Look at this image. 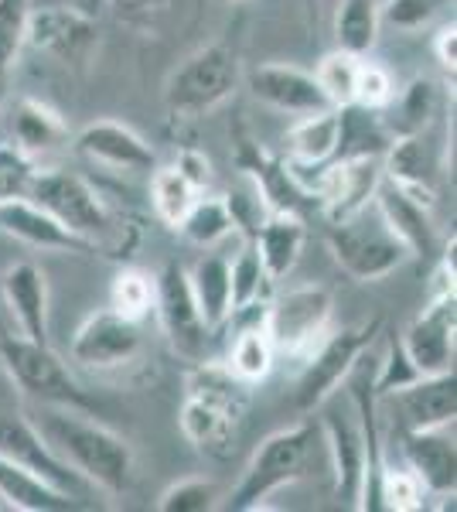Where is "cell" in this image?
Returning a JSON list of instances; mask_svg holds the SVG:
<instances>
[{
	"label": "cell",
	"mask_w": 457,
	"mask_h": 512,
	"mask_svg": "<svg viewBox=\"0 0 457 512\" xmlns=\"http://www.w3.org/2000/svg\"><path fill=\"white\" fill-rule=\"evenodd\" d=\"M35 427L55 458L69 465L86 485L113 495L127 492L134 485V448L116 431L89 417V410L41 403Z\"/></svg>",
	"instance_id": "cell-1"
},
{
	"label": "cell",
	"mask_w": 457,
	"mask_h": 512,
	"mask_svg": "<svg viewBox=\"0 0 457 512\" xmlns=\"http://www.w3.org/2000/svg\"><path fill=\"white\" fill-rule=\"evenodd\" d=\"M243 82V62L232 45H205L191 52L185 62L168 76L164 86V106L174 120H198L219 110Z\"/></svg>",
	"instance_id": "cell-2"
},
{
	"label": "cell",
	"mask_w": 457,
	"mask_h": 512,
	"mask_svg": "<svg viewBox=\"0 0 457 512\" xmlns=\"http://www.w3.org/2000/svg\"><path fill=\"white\" fill-rule=\"evenodd\" d=\"M314 437H318V427L314 424H294L284 427V431H273L260 448L253 451L249 465L243 468V478L232 489L226 509L232 512H253L263 509V502L270 499L273 492L294 485L297 478H304L307 461H311L314 451Z\"/></svg>",
	"instance_id": "cell-3"
},
{
	"label": "cell",
	"mask_w": 457,
	"mask_h": 512,
	"mask_svg": "<svg viewBox=\"0 0 457 512\" xmlns=\"http://www.w3.org/2000/svg\"><path fill=\"white\" fill-rule=\"evenodd\" d=\"M24 198H31L35 205H41L48 216H55L69 233H76L79 239L93 243L96 250H103V246L120 233L106 198L99 195L86 178L76 175V171L38 168Z\"/></svg>",
	"instance_id": "cell-4"
},
{
	"label": "cell",
	"mask_w": 457,
	"mask_h": 512,
	"mask_svg": "<svg viewBox=\"0 0 457 512\" xmlns=\"http://www.w3.org/2000/svg\"><path fill=\"white\" fill-rule=\"evenodd\" d=\"M0 362L7 376L21 386L38 403H55V407L93 410L96 400L76 383L69 366L62 362L48 342H31L24 335H0Z\"/></svg>",
	"instance_id": "cell-5"
},
{
	"label": "cell",
	"mask_w": 457,
	"mask_h": 512,
	"mask_svg": "<svg viewBox=\"0 0 457 512\" xmlns=\"http://www.w3.org/2000/svg\"><path fill=\"white\" fill-rule=\"evenodd\" d=\"M328 246L338 267L359 284H376L410 260V250L389 233L379 212L369 216V209L342 222H328Z\"/></svg>",
	"instance_id": "cell-6"
},
{
	"label": "cell",
	"mask_w": 457,
	"mask_h": 512,
	"mask_svg": "<svg viewBox=\"0 0 457 512\" xmlns=\"http://www.w3.org/2000/svg\"><path fill=\"white\" fill-rule=\"evenodd\" d=\"M382 328L379 318L362 321V325H348L338 332H324V338L304 355V369L297 376L294 386V403L301 414L318 410L324 400L338 393V386L345 383V376L352 373V366L359 362V355L369 349L372 338Z\"/></svg>",
	"instance_id": "cell-7"
},
{
	"label": "cell",
	"mask_w": 457,
	"mask_h": 512,
	"mask_svg": "<svg viewBox=\"0 0 457 512\" xmlns=\"http://www.w3.org/2000/svg\"><path fill=\"white\" fill-rule=\"evenodd\" d=\"M331 311H335V301H331L328 287L304 284L280 294L277 301H267L263 328H267L273 349L304 359L331 328Z\"/></svg>",
	"instance_id": "cell-8"
},
{
	"label": "cell",
	"mask_w": 457,
	"mask_h": 512,
	"mask_svg": "<svg viewBox=\"0 0 457 512\" xmlns=\"http://www.w3.org/2000/svg\"><path fill=\"white\" fill-rule=\"evenodd\" d=\"M154 311L161 321L164 335H168L171 349L188 362L209 359L212 328L198 315V304L188 287V270L178 263H168L161 274L154 277Z\"/></svg>",
	"instance_id": "cell-9"
},
{
	"label": "cell",
	"mask_w": 457,
	"mask_h": 512,
	"mask_svg": "<svg viewBox=\"0 0 457 512\" xmlns=\"http://www.w3.org/2000/svg\"><path fill=\"white\" fill-rule=\"evenodd\" d=\"M24 45L55 59L58 65L82 69L99 48V24L82 7H31Z\"/></svg>",
	"instance_id": "cell-10"
},
{
	"label": "cell",
	"mask_w": 457,
	"mask_h": 512,
	"mask_svg": "<svg viewBox=\"0 0 457 512\" xmlns=\"http://www.w3.org/2000/svg\"><path fill=\"white\" fill-rule=\"evenodd\" d=\"M144 349V332L140 321L116 315L113 308L89 315L72 335V359L86 369H120L130 366Z\"/></svg>",
	"instance_id": "cell-11"
},
{
	"label": "cell",
	"mask_w": 457,
	"mask_h": 512,
	"mask_svg": "<svg viewBox=\"0 0 457 512\" xmlns=\"http://www.w3.org/2000/svg\"><path fill=\"white\" fill-rule=\"evenodd\" d=\"M454 332L457 304L451 297H427V308L403 328L400 342L420 376L454 373Z\"/></svg>",
	"instance_id": "cell-12"
},
{
	"label": "cell",
	"mask_w": 457,
	"mask_h": 512,
	"mask_svg": "<svg viewBox=\"0 0 457 512\" xmlns=\"http://www.w3.org/2000/svg\"><path fill=\"white\" fill-rule=\"evenodd\" d=\"M0 454L18 461L28 472L41 475L45 482H52L55 489L76 495V499H82L86 489H93V485L82 482L69 465H62V461L55 458L52 448L45 444V437L38 434L35 420H28L21 414H0Z\"/></svg>",
	"instance_id": "cell-13"
},
{
	"label": "cell",
	"mask_w": 457,
	"mask_h": 512,
	"mask_svg": "<svg viewBox=\"0 0 457 512\" xmlns=\"http://www.w3.org/2000/svg\"><path fill=\"white\" fill-rule=\"evenodd\" d=\"M246 86L260 103H267L277 113H287V117H311V113L321 110H335L324 99L314 72H304L297 65H284V62L256 65L246 76Z\"/></svg>",
	"instance_id": "cell-14"
},
{
	"label": "cell",
	"mask_w": 457,
	"mask_h": 512,
	"mask_svg": "<svg viewBox=\"0 0 457 512\" xmlns=\"http://www.w3.org/2000/svg\"><path fill=\"white\" fill-rule=\"evenodd\" d=\"M72 147L82 158L106 164L116 171H154L157 151L137 134L134 127L120 120H93L72 137Z\"/></svg>",
	"instance_id": "cell-15"
},
{
	"label": "cell",
	"mask_w": 457,
	"mask_h": 512,
	"mask_svg": "<svg viewBox=\"0 0 457 512\" xmlns=\"http://www.w3.org/2000/svg\"><path fill=\"white\" fill-rule=\"evenodd\" d=\"M437 175H440V158L434 144H430L427 130L423 134L393 137L386 151H382V178L400 185L406 195H413L427 209L437 205Z\"/></svg>",
	"instance_id": "cell-16"
},
{
	"label": "cell",
	"mask_w": 457,
	"mask_h": 512,
	"mask_svg": "<svg viewBox=\"0 0 457 512\" xmlns=\"http://www.w3.org/2000/svg\"><path fill=\"white\" fill-rule=\"evenodd\" d=\"M318 410L321 414V427L318 431L328 441V458H331V472H335V495L348 506H355L359 499V485L365 475V437L359 420L345 410L331 407V400H324Z\"/></svg>",
	"instance_id": "cell-17"
},
{
	"label": "cell",
	"mask_w": 457,
	"mask_h": 512,
	"mask_svg": "<svg viewBox=\"0 0 457 512\" xmlns=\"http://www.w3.org/2000/svg\"><path fill=\"white\" fill-rule=\"evenodd\" d=\"M379 219L386 222V229L410 250V256H434L437 253V229L430 222V209L417 202L413 195H406L400 185H393L389 178H382L372 195Z\"/></svg>",
	"instance_id": "cell-18"
},
{
	"label": "cell",
	"mask_w": 457,
	"mask_h": 512,
	"mask_svg": "<svg viewBox=\"0 0 457 512\" xmlns=\"http://www.w3.org/2000/svg\"><path fill=\"white\" fill-rule=\"evenodd\" d=\"M451 427H434V431H406L403 458L406 468L420 478L427 495H451L457 489V448Z\"/></svg>",
	"instance_id": "cell-19"
},
{
	"label": "cell",
	"mask_w": 457,
	"mask_h": 512,
	"mask_svg": "<svg viewBox=\"0 0 457 512\" xmlns=\"http://www.w3.org/2000/svg\"><path fill=\"white\" fill-rule=\"evenodd\" d=\"M0 233L21 239V243H28V246H38V250L96 253L93 243L69 233L62 222L55 216H48L31 198H7V202H0Z\"/></svg>",
	"instance_id": "cell-20"
},
{
	"label": "cell",
	"mask_w": 457,
	"mask_h": 512,
	"mask_svg": "<svg viewBox=\"0 0 457 512\" xmlns=\"http://www.w3.org/2000/svg\"><path fill=\"white\" fill-rule=\"evenodd\" d=\"M7 311L18 321L21 335L31 342H48V277L35 263H14L0 277Z\"/></svg>",
	"instance_id": "cell-21"
},
{
	"label": "cell",
	"mask_w": 457,
	"mask_h": 512,
	"mask_svg": "<svg viewBox=\"0 0 457 512\" xmlns=\"http://www.w3.org/2000/svg\"><path fill=\"white\" fill-rule=\"evenodd\" d=\"M396 407L403 414L406 431H434V427H454L457 417V390L454 373L420 376L417 383L393 393Z\"/></svg>",
	"instance_id": "cell-22"
},
{
	"label": "cell",
	"mask_w": 457,
	"mask_h": 512,
	"mask_svg": "<svg viewBox=\"0 0 457 512\" xmlns=\"http://www.w3.org/2000/svg\"><path fill=\"white\" fill-rule=\"evenodd\" d=\"M304 239H307V229L301 216H294V212H270V216L253 229L249 243L260 253V263H263V270H267V277L277 284V280H284L290 270L297 267Z\"/></svg>",
	"instance_id": "cell-23"
},
{
	"label": "cell",
	"mask_w": 457,
	"mask_h": 512,
	"mask_svg": "<svg viewBox=\"0 0 457 512\" xmlns=\"http://www.w3.org/2000/svg\"><path fill=\"white\" fill-rule=\"evenodd\" d=\"M11 144L38 161L41 154L69 144V123L62 120V113L55 106L41 103L35 96H21L14 103L11 117Z\"/></svg>",
	"instance_id": "cell-24"
},
{
	"label": "cell",
	"mask_w": 457,
	"mask_h": 512,
	"mask_svg": "<svg viewBox=\"0 0 457 512\" xmlns=\"http://www.w3.org/2000/svg\"><path fill=\"white\" fill-rule=\"evenodd\" d=\"M0 499L7 509L18 512H69L82 506V499L55 489L52 482H45L41 475L28 472L4 454H0Z\"/></svg>",
	"instance_id": "cell-25"
},
{
	"label": "cell",
	"mask_w": 457,
	"mask_h": 512,
	"mask_svg": "<svg viewBox=\"0 0 457 512\" xmlns=\"http://www.w3.org/2000/svg\"><path fill=\"white\" fill-rule=\"evenodd\" d=\"M185 396L219 410L222 417H229L232 424H236L249 410V396L253 393H249L246 379H239L226 362L202 359V362H195V369H191L185 379Z\"/></svg>",
	"instance_id": "cell-26"
},
{
	"label": "cell",
	"mask_w": 457,
	"mask_h": 512,
	"mask_svg": "<svg viewBox=\"0 0 457 512\" xmlns=\"http://www.w3.org/2000/svg\"><path fill=\"white\" fill-rule=\"evenodd\" d=\"M188 287L198 304V315L212 332H219L229 321V260L219 253H205L195 267L188 270Z\"/></svg>",
	"instance_id": "cell-27"
},
{
	"label": "cell",
	"mask_w": 457,
	"mask_h": 512,
	"mask_svg": "<svg viewBox=\"0 0 457 512\" xmlns=\"http://www.w3.org/2000/svg\"><path fill=\"white\" fill-rule=\"evenodd\" d=\"M338 137H342V117L338 110H321L311 117H297L294 127L287 130V161L294 164H324L335 158Z\"/></svg>",
	"instance_id": "cell-28"
},
{
	"label": "cell",
	"mask_w": 457,
	"mask_h": 512,
	"mask_svg": "<svg viewBox=\"0 0 457 512\" xmlns=\"http://www.w3.org/2000/svg\"><path fill=\"white\" fill-rule=\"evenodd\" d=\"M434 117H437V86L430 79L417 76L413 82H406L403 89H396L393 103L382 110L379 120L389 130V137H403V134H423Z\"/></svg>",
	"instance_id": "cell-29"
},
{
	"label": "cell",
	"mask_w": 457,
	"mask_h": 512,
	"mask_svg": "<svg viewBox=\"0 0 457 512\" xmlns=\"http://www.w3.org/2000/svg\"><path fill=\"white\" fill-rule=\"evenodd\" d=\"M379 0H338L335 11V45L365 59L379 41Z\"/></svg>",
	"instance_id": "cell-30"
},
{
	"label": "cell",
	"mask_w": 457,
	"mask_h": 512,
	"mask_svg": "<svg viewBox=\"0 0 457 512\" xmlns=\"http://www.w3.org/2000/svg\"><path fill=\"white\" fill-rule=\"evenodd\" d=\"M232 229H236V222H232L226 198H205V195H198L195 202H191V209L185 212V219L178 222V233L185 236L191 246H202V250L222 243Z\"/></svg>",
	"instance_id": "cell-31"
},
{
	"label": "cell",
	"mask_w": 457,
	"mask_h": 512,
	"mask_svg": "<svg viewBox=\"0 0 457 512\" xmlns=\"http://www.w3.org/2000/svg\"><path fill=\"white\" fill-rule=\"evenodd\" d=\"M273 359H277V349H273L267 328H263V325H249V328H239V335L232 338V349H229L226 366L239 379H246V383L253 386V383H260V379L270 376Z\"/></svg>",
	"instance_id": "cell-32"
},
{
	"label": "cell",
	"mask_w": 457,
	"mask_h": 512,
	"mask_svg": "<svg viewBox=\"0 0 457 512\" xmlns=\"http://www.w3.org/2000/svg\"><path fill=\"white\" fill-rule=\"evenodd\" d=\"M202 195L191 181L181 175L178 168H154L151 175V205L157 212V219L164 222V226L178 229V222L185 219V212L191 209V202Z\"/></svg>",
	"instance_id": "cell-33"
},
{
	"label": "cell",
	"mask_w": 457,
	"mask_h": 512,
	"mask_svg": "<svg viewBox=\"0 0 457 512\" xmlns=\"http://www.w3.org/2000/svg\"><path fill=\"white\" fill-rule=\"evenodd\" d=\"M273 280L267 277L260 263V253H256L253 243H246L239 250L236 260L229 263V315L239 308H249V304H260L267 301V291H270Z\"/></svg>",
	"instance_id": "cell-34"
},
{
	"label": "cell",
	"mask_w": 457,
	"mask_h": 512,
	"mask_svg": "<svg viewBox=\"0 0 457 512\" xmlns=\"http://www.w3.org/2000/svg\"><path fill=\"white\" fill-rule=\"evenodd\" d=\"M31 7V0H0V96L7 93V82L21 62Z\"/></svg>",
	"instance_id": "cell-35"
},
{
	"label": "cell",
	"mask_w": 457,
	"mask_h": 512,
	"mask_svg": "<svg viewBox=\"0 0 457 512\" xmlns=\"http://www.w3.org/2000/svg\"><path fill=\"white\" fill-rule=\"evenodd\" d=\"M359 62H362L359 55L335 48V52L324 55L321 65L314 69V79H318L324 99H328L335 110H342V106L355 103V79H359Z\"/></svg>",
	"instance_id": "cell-36"
},
{
	"label": "cell",
	"mask_w": 457,
	"mask_h": 512,
	"mask_svg": "<svg viewBox=\"0 0 457 512\" xmlns=\"http://www.w3.org/2000/svg\"><path fill=\"white\" fill-rule=\"evenodd\" d=\"M178 424H181V434H185L198 451L219 448V444H226L232 434L229 417H222L219 410L205 407V403L191 400V396H185V403H181Z\"/></svg>",
	"instance_id": "cell-37"
},
{
	"label": "cell",
	"mask_w": 457,
	"mask_h": 512,
	"mask_svg": "<svg viewBox=\"0 0 457 512\" xmlns=\"http://www.w3.org/2000/svg\"><path fill=\"white\" fill-rule=\"evenodd\" d=\"M110 308L123 318L144 321L154 311V277L144 270H120L110 284Z\"/></svg>",
	"instance_id": "cell-38"
},
{
	"label": "cell",
	"mask_w": 457,
	"mask_h": 512,
	"mask_svg": "<svg viewBox=\"0 0 457 512\" xmlns=\"http://www.w3.org/2000/svg\"><path fill=\"white\" fill-rule=\"evenodd\" d=\"M219 485L209 478H181V482L168 485L157 499L161 512H212L219 506Z\"/></svg>",
	"instance_id": "cell-39"
},
{
	"label": "cell",
	"mask_w": 457,
	"mask_h": 512,
	"mask_svg": "<svg viewBox=\"0 0 457 512\" xmlns=\"http://www.w3.org/2000/svg\"><path fill=\"white\" fill-rule=\"evenodd\" d=\"M379 495H382V509L386 512H417L423 509V485L410 468H396V465H382L379 478Z\"/></svg>",
	"instance_id": "cell-40"
},
{
	"label": "cell",
	"mask_w": 457,
	"mask_h": 512,
	"mask_svg": "<svg viewBox=\"0 0 457 512\" xmlns=\"http://www.w3.org/2000/svg\"><path fill=\"white\" fill-rule=\"evenodd\" d=\"M420 379V369L410 362V355H406L403 342L396 335H389V349H386V359L379 362L376 376H372V390H376L379 400H386V396L400 393L403 386L417 383Z\"/></svg>",
	"instance_id": "cell-41"
},
{
	"label": "cell",
	"mask_w": 457,
	"mask_h": 512,
	"mask_svg": "<svg viewBox=\"0 0 457 512\" xmlns=\"http://www.w3.org/2000/svg\"><path fill=\"white\" fill-rule=\"evenodd\" d=\"M396 79L386 65L379 62H359V79H355V106L362 110H372V113H382L396 96Z\"/></svg>",
	"instance_id": "cell-42"
},
{
	"label": "cell",
	"mask_w": 457,
	"mask_h": 512,
	"mask_svg": "<svg viewBox=\"0 0 457 512\" xmlns=\"http://www.w3.org/2000/svg\"><path fill=\"white\" fill-rule=\"evenodd\" d=\"M440 7H444V0H382L379 21L410 35V31L427 28V24L440 14Z\"/></svg>",
	"instance_id": "cell-43"
},
{
	"label": "cell",
	"mask_w": 457,
	"mask_h": 512,
	"mask_svg": "<svg viewBox=\"0 0 457 512\" xmlns=\"http://www.w3.org/2000/svg\"><path fill=\"white\" fill-rule=\"evenodd\" d=\"M38 171V161L18 151L14 144H0V202L24 198L31 188V178Z\"/></svg>",
	"instance_id": "cell-44"
},
{
	"label": "cell",
	"mask_w": 457,
	"mask_h": 512,
	"mask_svg": "<svg viewBox=\"0 0 457 512\" xmlns=\"http://www.w3.org/2000/svg\"><path fill=\"white\" fill-rule=\"evenodd\" d=\"M174 168L185 175L191 185L198 188V192H205V188L212 185V164L205 154H198V151H181L178 154V161H174Z\"/></svg>",
	"instance_id": "cell-45"
},
{
	"label": "cell",
	"mask_w": 457,
	"mask_h": 512,
	"mask_svg": "<svg viewBox=\"0 0 457 512\" xmlns=\"http://www.w3.org/2000/svg\"><path fill=\"white\" fill-rule=\"evenodd\" d=\"M434 59L440 62V69L454 79V72H457V24L454 21H447V24H440V28H437Z\"/></svg>",
	"instance_id": "cell-46"
},
{
	"label": "cell",
	"mask_w": 457,
	"mask_h": 512,
	"mask_svg": "<svg viewBox=\"0 0 457 512\" xmlns=\"http://www.w3.org/2000/svg\"><path fill=\"white\" fill-rule=\"evenodd\" d=\"M168 0H110V7L116 14H151V11H157V7H164Z\"/></svg>",
	"instance_id": "cell-47"
},
{
	"label": "cell",
	"mask_w": 457,
	"mask_h": 512,
	"mask_svg": "<svg viewBox=\"0 0 457 512\" xmlns=\"http://www.w3.org/2000/svg\"><path fill=\"white\" fill-rule=\"evenodd\" d=\"M99 4H103V0H76V7H82V11H89V14H93Z\"/></svg>",
	"instance_id": "cell-48"
},
{
	"label": "cell",
	"mask_w": 457,
	"mask_h": 512,
	"mask_svg": "<svg viewBox=\"0 0 457 512\" xmlns=\"http://www.w3.org/2000/svg\"><path fill=\"white\" fill-rule=\"evenodd\" d=\"M226 4H236V0H226Z\"/></svg>",
	"instance_id": "cell-49"
}]
</instances>
